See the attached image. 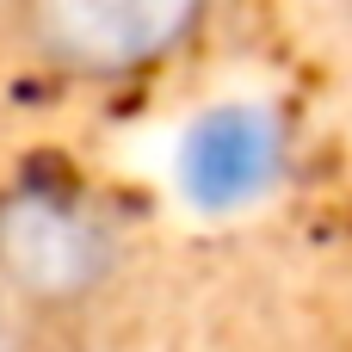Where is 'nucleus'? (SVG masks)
<instances>
[{"instance_id": "1", "label": "nucleus", "mask_w": 352, "mask_h": 352, "mask_svg": "<svg viewBox=\"0 0 352 352\" xmlns=\"http://www.w3.org/2000/svg\"><path fill=\"white\" fill-rule=\"evenodd\" d=\"M210 0H6V31L43 74L111 87L179 56Z\"/></svg>"}, {"instance_id": "4", "label": "nucleus", "mask_w": 352, "mask_h": 352, "mask_svg": "<svg viewBox=\"0 0 352 352\" xmlns=\"http://www.w3.org/2000/svg\"><path fill=\"white\" fill-rule=\"evenodd\" d=\"M0 352H25V316L0 297Z\"/></svg>"}, {"instance_id": "3", "label": "nucleus", "mask_w": 352, "mask_h": 352, "mask_svg": "<svg viewBox=\"0 0 352 352\" xmlns=\"http://www.w3.org/2000/svg\"><path fill=\"white\" fill-rule=\"evenodd\" d=\"M272 161H278V136H272V124H266L260 111H217V118L198 124V136H192V148H186L192 192H204V198H217V204H229V198L266 186Z\"/></svg>"}, {"instance_id": "2", "label": "nucleus", "mask_w": 352, "mask_h": 352, "mask_svg": "<svg viewBox=\"0 0 352 352\" xmlns=\"http://www.w3.org/2000/svg\"><path fill=\"white\" fill-rule=\"evenodd\" d=\"M111 223L56 186L0 192V297L19 316H80L118 278Z\"/></svg>"}]
</instances>
